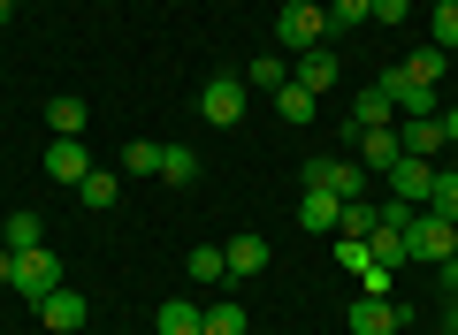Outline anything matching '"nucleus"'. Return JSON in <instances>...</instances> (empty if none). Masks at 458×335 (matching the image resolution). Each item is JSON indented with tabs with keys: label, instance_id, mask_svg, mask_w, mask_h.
I'll return each mask as SVG.
<instances>
[{
	"label": "nucleus",
	"instance_id": "1",
	"mask_svg": "<svg viewBox=\"0 0 458 335\" xmlns=\"http://www.w3.org/2000/svg\"><path fill=\"white\" fill-rule=\"evenodd\" d=\"M405 244H412V267H436V259L458 252V222H451V214H436V206H412Z\"/></svg>",
	"mask_w": 458,
	"mask_h": 335
},
{
	"label": "nucleus",
	"instance_id": "2",
	"mask_svg": "<svg viewBox=\"0 0 458 335\" xmlns=\"http://www.w3.org/2000/svg\"><path fill=\"white\" fill-rule=\"evenodd\" d=\"M245 107H252L245 77H207V84H199V122H214V130H237V122H245Z\"/></svg>",
	"mask_w": 458,
	"mask_h": 335
},
{
	"label": "nucleus",
	"instance_id": "3",
	"mask_svg": "<svg viewBox=\"0 0 458 335\" xmlns=\"http://www.w3.org/2000/svg\"><path fill=\"white\" fill-rule=\"evenodd\" d=\"M276 38H283L291 54H306V46H328V8H313V0H283Z\"/></svg>",
	"mask_w": 458,
	"mask_h": 335
},
{
	"label": "nucleus",
	"instance_id": "4",
	"mask_svg": "<svg viewBox=\"0 0 458 335\" xmlns=\"http://www.w3.org/2000/svg\"><path fill=\"white\" fill-rule=\"evenodd\" d=\"M298 176H306V191H328V198H344V206L367 198V168L360 160H306Z\"/></svg>",
	"mask_w": 458,
	"mask_h": 335
},
{
	"label": "nucleus",
	"instance_id": "5",
	"mask_svg": "<svg viewBox=\"0 0 458 335\" xmlns=\"http://www.w3.org/2000/svg\"><path fill=\"white\" fill-rule=\"evenodd\" d=\"M31 313H38V328H47V335H77L92 305H84V289H47V297H31Z\"/></svg>",
	"mask_w": 458,
	"mask_h": 335
},
{
	"label": "nucleus",
	"instance_id": "6",
	"mask_svg": "<svg viewBox=\"0 0 458 335\" xmlns=\"http://www.w3.org/2000/svg\"><path fill=\"white\" fill-rule=\"evenodd\" d=\"M397 145H405L412 160H443V153H451V138H443V114H397Z\"/></svg>",
	"mask_w": 458,
	"mask_h": 335
},
{
	"label": "nucleus",
	"instance_id": "7",
	"mask_svg": "<svg viewBox=\"0 0 458 335\" xmlns=\"http://www.w3.org/2000/svg\"><path fill=\"white\" fill-rule=\"evenodd\" d=\"M382 176H390V198L397 206H428V191H436V160H397V168H382Z\"/></svg>",
	"mask_w": 458,
	"mask_h": 335
},
{
	"label": "nucleus",
	"instance_id": "8",
	"mask_svg": "<svg viewBox=\"0 0 458 335\" xmlns=\"http://www.w3.org/2000/svg\"><path fill=\"white\" fill-rule=\"evenodd\" d=\"M344 145H352V160H360V168H397V160H405L397 122H390V130H344Z\"/></svg>",
	"mask_w": 458,
	"mask_h": 335
},
{
	"label": "nucleus",
	"instance_id": "9",
	"mask_svg": "<svg viewBox=\"0 0 458 335\" xmlns=\"http://www.w3.org/2000/svg\"><path fill=\"white\" fill-rule=\"evenodd\" d=\"M16 289H23V297H47V289H62V259H54L47 244L16 252Z\"/></svg>",
	"mask_w": 458,
	"mask_h": 335
},
{
	"label": "nucleus",
	"instance_id": "10",
	"mask_svg": "<svg viewBox=\"0 0 458 335\" xmlns=\"http://www.w3.org/2000/svg\"><path fill=\"white\" fill-rule=\"evenodd\" d=\"M47 176L69 183V191L92 176V153H84V138H47Z\"/></svg>",
	"mask_w": 458,
	"mask_h": 335
},
{
	"label": "nucleus",
	"instance_id": "11",
	"mask_svg": "<svg viewBox=\"0 0 458 335\" xmlns=\"http://www.w3.org/2000/svg\"><path fill=\"white\" fill-rule=\"evenodd\" d=\"M336 69H344V62H336V46H306V54H291V77L306 84L313 99H321V92H336Z\"/></svg>",
	"mask_w": 458,
	"mask_h": 335
},
{
	"label": "nucleus",
	"instance_id": "12",
	"mask_svg": "<svg viewBox=\"0 0 458 335\" xmlns=\"http://www.w3.org/2000/svg\"><path fill=\"white\" fill-rule=\"evenodd\" d=\"M222 259H229V282H252V274H267V237L237 229V237L222 244Z\"/></svg>",
	"mask_w": 458,
	"mask_h": 335
},
{
	"label": "nucleus",
	"instance_id": "13",
	"mask_svg": "<svg viewBox=\"0 0 458 335\" xmlns=\"http://www.w3.org/2000/svg\"><path fill=\"white\" fill-rule=\"evenodd\" d=\"M397 328H405V313L390 297H360L352 289V335H397Z\"/></svg>",
	"mask_w": 458,
	"mask_h": 335
},
{
	"label": "nucleus",
	"instance_id": "14",
	"mask_svg": "<svg viewBox=\"0 0 458 335\" xmlns=\"http://www.w3.org/2000/svg\"><path fill=\"white\" fill-rule=\"evenodd\" d=\"M367 252H375V267H390V274H405L412 267V244H405V229H390L375 214V229H367Z\"/></svg>",
	"mask_w": 458,
	"mask_h": 335
},
{
	"label": "nucleus",
	"instance_id": "15",
	"mask_svg": "<svg viewBox=\"0 0 458 335\" xmlns=\"http://www.w3.org/2000/svg\"><path fill=\"white\" fill-rule=\"evenodd\" d=\"M114 198H123V168H92V176L77 183V206L84 214H107Z\"/></svg>",
	"mask_w": 458,
	"mask_h": 335
},
{
	"label": "nucleus",
	"instance_id": "16",
	"mask_svg": "<svg viewBox=\"0 0 458 335\" xmlns=\"http://www.w3.org/2000/svg\"><path fill=\"white\" fill-rule=\"evenodd\" d=\"M397 122V107H390V92L382 84H367L360 99H352V130H390Z\"/></svg>",
	"mask_w": 458,
	"mask_h": 335
},
{
	"label": "nucleus",
	"instance_id": "17",
	"mask_svg": "<svg viewBox=\"0 0 458 335\" xmlns=\"http://www.w3.org/2000/svg\"><path fill=\"white\" fill-rule=\"evenodd\" d=\"M443 69H451L443 46H412L405 62H397V77H405V84H443Z\"/></svg>",
	"mask_w": 458,
	"mask_h": 335
},
{
	"label": "nucleus",
	"instance_id": "18",
	"mask_svg": "<svg viewBox=\"0 0 458 335\" xmlns=\"http://www.w3.org/2000/svg\"><path fill=\"white\" fill-rule=\"evenodd\" d=\"M283 84H291V62L283 54H252L245 62V92H283Z\"/></svg>",
	"mask_w": 458,
	"mask_h": 335
},
{
	"label": "nucleus",
	"instance_id": "19",
	"mask_svg": "<svg viewBox=\"0 0 458 335\" xmlns=\"http://www.w3.org/2000/svg\"><path fill=\"white\" fill-rule=\"evenodd\" d=\"M276 114H283V122H291V130H306V122H313V114H321V99H313V92H306V84H298V77H291V84H283V92H276Z\"/></svg>",
	"mask_w": 458,
	"mask_h": 335
},
{
	"label": "nucleus",
	"instance_id": "20",
	"mask_svg": "<svg viewBox=\"0 0 458 335\" xmlns=\"http://www.w3.org/2000/svg\"><path fill=\"white\" fill-rule=\"evenodd\" d=\"M0 244H8V252H31V244H47V222H38L31 206L8 214V222H0Z\"/></svg>",
	"mask_w": 458,
	"mask_h": 335
},
{
	"label": "nucleus",
	"instance_id": "21",
	"mask_svg": "<svg viewBox=\"0 0 458 335\" xmlns=\"http://www.w3.org/2000/svg\"><path fill=\"white\" fill-rule=\"evenodd\" d=\"M199 335H245V305H237V297L199 305Z\"/></svg>",
	"mask_w": 458,
	"mask_h": 335
},
{
	"label": "nucleus",
	"instance_id": "22",
	"mask_svg": "<svg viewBox=\"0 0 458 335\" xmlns=\"http://www.w3.org/2000/svg\"><path fill=\"white\" fill-rule=\"evenodd\" d=\"M183 274H191V282H229L222 244H191V252H183Z\"/></svg>",
	"mask_w": 458,
	"mask_h": 335
},
{
	"label": "nucleus",
	"instance_id": "23",
	"mask_svg": "<svg viewBox=\"0 0 458 335\" xmlns=\"http://www.w3.org/2000/svg\"><path fill=\"white\" fill-rule=\"evenodd\" d=\"M84 122H92V107H84V99H54V107H47V130H54V138H84Z\"/></svg>",
	"mask_w": 458,
	"mask_h": 335
},
{
	"label": "nucleus",
	"instance_id": "24",
	"mask_svg": "<svg viewBox=\"0 0 458 335\" xmlns=\"http://www.w3.org/2000/svg\"><path fill=\"white\" fill-rule=\"evenodd\" d=\"M298 222H306V229H336V222H344V198H328V191H298Z\"/></svg>",
	"mask_w": 458,
	"mask_h": 335
},
{
	"label": "nucleus",
	"instance_id": "25",
	"mask_svg": "<svg viewBox=\"0 0 458 335\" xmlns=\"http://www.w3.org/2000/svg\"><path fill=\"white\" fill-rule=\"evenodd\" d=\"M360 23H375V0H328V38L360 31Z\"/></svg>",
	"mask_w": 458,
	"mask_h": 335
},
{
	"label": "nucleus",
	"instance_id": "26",
	"mask_svg": "<svg viewBox=\"0 0 458 335\" xmlns=\"http://www.w3.org/2000/svg\"><path fill=\"white\" fill-rule=\"evenodd\" d=\"M161 183H199V153L191 145H161Z\"/></svg>",
	"mask_w": 458,
	"mask_h": 335
},
{
	"label": "nucleus",
	"instance_id": "27",
	"mask_svg": "<svg viewBox=\"0 0 458 335\" xmlns=\"http://www.w3.org/2000/svg\"><path fill=\"white\" fill-rule=\"evenodd\" d=\"M123 176H161V145L131 138V145H123Z\"/></svg>",
	"mask_w": 458,
	"mask_h": 335
},
{
	"label": "nucleus",
	"instance_id": "28",
	"mask_svg": "<svg viewBox=\"0 0 458 335\" xmlns=\"http://www.w3.org/2000/svg\"><path fill=\"white\" fill-rule=\"evenodd\" d=\"M161 335H199V305L191 297H168L161 305Z\"/></svg>",
	"mask_w": 458,
	"mask_h": 335
},
{
	"label": "nucleus",
	"instance_id": "29",
	"mask_svg": "<svg viewBox=\"0 0 458 335\" xmlns=\"http://www.w3.org/2000/svg\"><path fill=\"white\" fill-rule=\"evenodd\" d=\"M428 46H443V54L458 46V0H443L436 16H428Z\"/></svg>",
	"mask_w": 458,
	"mask_h": 335
},
{
	"label": "nucleus",
	"instance_id": "30",
	"mask_svg": "<svg viewBox=\"0 0 458 335\" xmlns=\"http://www.w3.org/2000/svg\"><path fill=\"white\" fill-rule=\"evenodd\" d=\"M336 267L352 274V282H360V274L375 267V252H367V237H336Z\"/></svg>",
	"mask_w": 458,
	"mask_h": 335
},
{
	"label": "nucleus",
	"instance_id": "31",
	"mask_svg": "<svg viewBox=\"0 0 458 335\" xmlns=\"http://www.w3.org/2000/svg\"><path fill=\"white\" fill-rule=\"evenodd\" d=\"M428 206L458 222V168H436V191H428Z\"/></svg>",
	"mask_w": 458,
	"mask_h": 335
},
{
	"label": "nucleus",
	"instance_id": "32",
	"mask_svg": "<svg viewBox=\"0 0 458 335\" xmlns=\"http://www.w3.org/2000/svg\"><path fill=\"white\" fill-rule=\"evenodd\" d=\"M367 229H375V206H367V198H352V206H344V222H336V237H367Z\"/></svg>",
	"mask_w": 458,
	"mask_h": 335
},
{
	"label": "nucleus",
	"instance_id": "33",
	"mask_svg": "<svg viewBox=\"0 0 458 335\" xmlns=\"http://www.w3.org/2000/svg\"><path fill=\"white\" fill-rule=\"evenodd\" d=\"M412 16V0H375V23H405Z\"/></svg>",
	"mask_w": 458,
	"mask_h": 335
},
{
	"label": "nucleus",
	"instance_id": "34",
	"mask_svg": "<svg viewBox=\"0 0 458 335\" xmlns=\"http://www.w3.org/2000/svg\"><path fill=\"white\" fill-rule=\"evenodd\" d=\"M0 289H16V252L0 244Z\"/></svg>",
	"mask_w": 458,
	"mask_h": 335
},
{
	"label": "nucleus",
	"instance_id": "35",
	"mask_svg": "<svg viewBox=\"0 0 458 335\" xmlns=\"http://www.w3.org/2000/svg\"><path fill=\"white\" fill-rule=\"evenodd\" d=\"M436 274H443V289H458V252H451V259H436Z\"/></svg>",
	"mask_w": 458,
	"mask_h": 335
},
{
	"label": "nucleus",
	"instance_id": "36",
	"mask_svg": "<svg viewBox=\"0 0 458 335\" xmlns=\"http://www.w3.org/2000/svg\"><path fill=\"white\" fill-rule=\"evenodd\" d=\"M443 138H451V153H458V107H443Z\"/></svg>",
	"mask_w": 458,
	"mask_h": 335
},
{
	"label": "nucleus",
	"instance_id": "37",
	"mask_svg": "<svg viewBox=\"0 0 458 335\" xmlns=\"http://www.w3.org/2000/svg\"><path fill=\"white\" fill-rule=\"evenodd\" d=\"M0 23H16V0H0Z\"/></svg>",
	"mask_w": 458,
	"mask_h": 335
},
{
	"label": "nucleus",
	"instance_id": "38",
	"mask_svg": "<svg viewBox=\"0 0 458 335\" xmlns=\"http://www.w3.org/2000/svg\"><path fill=\"white\" fill-rule=\"evenodd\" d=\"M0 77H8V69H0Z\"/></svg>",
	"mask_w": 458,
	"mask_h": 335
},
{
	"label": "nucleus",
	"instance_id": "39",
	"mask_svg": "<svg viewBox=\"0 0 458 335\" xmlns=\"http://www.w3.org/2000/svg\"><path fill=\"white\" fill-rule=\"evenodd\" d=\"M436 8H443V0H436Z\"/></svg>",
	"mask_w": 458,
	"mask_h": 335
}]
</instances>
